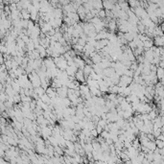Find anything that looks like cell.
I'll return each instance as SVG.
<instances>
[{
    "label": "cell",
    "instance_id": "8992f818",
    "mask_svg": "<svg viewBox=\"0 0 164 164\" xmlns=\"http://www.w3.org/2000/svg\"><path fill=\"white\" fill-rule=\"evenodd\" d=\"M155 142H156V145H157V149H159V150H162V149L164 148V141H162V140H159V139H157Z\"/></svg>",
    "mask_w": 164,
    "mask_h": 164
},
{
    "label": "cell",
    "instance_id": "52a82bcc",
    "mask_svg": "<svg viewBox=\"0 0 164 164\" xmlns=\"http://www.w3.org/2000/svg\"><path fill=\"white\" fill-rule=\"evenodd\" d=\"M96 130H97L98 133H102V132L104 131V128H103V127H101V126H100V125H98V124H97V126H96Z\"/></svg>",
    "mask_w": 164,
    "mask_h": 164
},
{
    "label": "cell",
    "instance_id": "ba28073f",
    "mask_svg": "<svg viewBox=\"0 0 164 164\" xmlns=\"http://www.w3.org/2000/svg\"><path fill=\"white\" fill-rule=\"evenodd\" d=\"M91 135H92V136H97V135H98V131H97L96 129H94V130H91Z\"/></svg>",
    "mask_w": 164,
    "mask_h": 164
},
{
    "label": "cell",
    "instance_id": "5b68a950",
    "mask_svg": "<svg viewBox=\"0 0 164 164\" xmlns=\"http://www.w3.org/2000/svg\"><path fill=\"white\" fill-rule=\"evenodd\" d=\"M41 99L42 100V102L43 103H45V104H47V105H50V103H51V98L45 93V94H43L42 96L41 97Z\"/></svg>",
    "mask_w": 164,
    "mask_h": 164
},
{
    "label": "cell",
    "instance_id": "6da1fadb",
    "mask_svg": "<svg viewBox=\"0 0 164 164\" xmlns=\"http://www.w3.org/2000/svg\"><path fill=\"white\" fill-rule=\"evenodd\" d=\"M75 78H76V80H77L78 82H81V83L86 82L85 75H84V73H83V70H82V69H79V70L77 71V73H76V75H75Z\"/></svg>",
    "mask_w": 164,
    "mask_h": 164
},
{
    "label": "cell",
    "instance_id": "277c9868",
    "mask_svg": "<svg viewBox=\"0 0 164 164\" xmlns=\"http://www.w3.org/2000/svg\"><path fill=\"white\" fill-rule=\"evenodd\" d=\"M157 77L158 79V81H160L164 77V68L162 67H158L157 70Z\"/></svg>",
    "mask_w": 164,
    "mask_h": 164
},
{
    "label": "cell",
    "instance_id": "3957f363",
    "mask_svg": "<svg viewBox=\"0 0 164 164\" xmlns=\"http://www.w3.org/2000/svg\"><path fill=\"white\" fill-rule=\"evenodd\" d=\"M93 7H94V9H96L98 11H101L104 8L103 2L102 1H93Z\"/></svg>",
    "mask_w": 164,
    "mask_h": 164
},
{
    "label": "cell",
    "instance_id": "7a4b0ae2",
    "mask_svg": "<svg viewBox=\"0 0 164 164\" xmlns=\"http://www.w3.org/2000/svg\"><path fill=\"white\" fill-rule=\"evenodd\" d=\"M115 73H116V71H115V68H113V67H109L107 69H104V71H103L104 77H108V78H111Z\"/></svg>",
    "mask_w": 164,
    "mask_h": 164
}]
</instances>
